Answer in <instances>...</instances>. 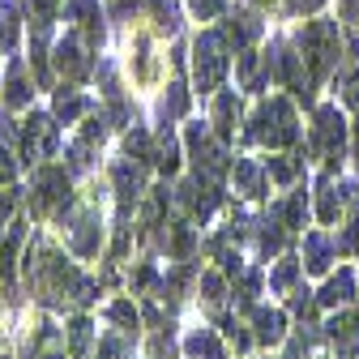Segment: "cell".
I'll use <instances>...</instances> for the list:
<instances>
[{
	"instance_id": "7",
	"label": "cell",
	"mask_w": 359,
	"mask_h": 359,
	"mask_svg": "<svg viewBox=\"0 0 359 359\" xmlns=\"http://www.w3.org/2000/svg\"><path fill=\"white\" fill-rule=\"evenodd\" d=\"M18 30H22L18 9L5 0V5H0V52H13V48H18Z\"/></svg>"
},
{
	"instance_id": "6",
	"label": "cell",
	"mask_w": 359,
	"mask_h": 359,
	"mask_svg": "<svg viewBox=\"0 0 359 359\" xmlns=\"http://www.w3.org/2000/svg\"><path fill=\"white\" fill-rule=\"evenodd\" d=\"M146 9H150L154 34H175V30H180V9H175V0H146Z\"/></svg>"
},
{
	"instance_id": "4",
	"label": "cell",
	"mask_w": 359,
	"mask_h": 359,
	"mask_svg": "<svg viewBox=\"0 0 359 359\" xmlns=\"http://www.w3.org/2000/svg\"><path fill=\"white\" fill-rule=\"evenodd\" d=\"M56 65H60V73L65 77H86V69H90V56H86V48H81V34H65L60 43H56Z\"/></svg>"
},
{
	"instance_id": "13",
	"label": "cell",
	"mask_w": 359,
	"mask_h": 359,
	"mask_svg": "<svg viewBox=\"0 0 359 359\" xmlns=\"http://www.w3.org/2000/svg\"><path fill=\"white\" fill-rule=\"evenodd\" d=\"M252 5H274V0H252Z\"/></svg>"
},
{
	"instance_id": "2",
	"label": "cell",
	"mask_w": 359,
	"mask_h": 359,
	"mask_svg": "<svg viewBox=\"0 0 359 359\" xmlns=\"http://www.w3.org/2000/svg\"><path fill=\"white\" fill-rule=\"evenodd\" d=\"M193 52H197V60H193V73H197V90L201 95H210V90H218V81L227 77V65H231V43H227V34L222 30H201L197 34V43H193Z\"/></svg>"
},
{
	"instance_id": "10",
	"label": "cell",
	"mask_w": 359,
	"mask_h": 359,
	"mask_svg": "<svg viewBox=\"0 0 359 359\" xmlns=\"http://www.w3.org/2000/svg\"><path fill=\"white\" fill-rule=\"evenodd\" d=\"M189 9L197 22H214V18L227 13V0H189Z\"/></svg>"
},
{
	"instance_id": "12",
	"label": "cell",
	"mask_w": 359,
	"mask_h": 359,
	"mask_svg": "<svg viewBox=\"0 0 359 359\" xmlns=\"http://www.w3.org/2000/svg\"><path fill=\"white\" fill-rule=\"evenodd\" d=\"M342 18L359 26V0H342Z\"/></svg>"
},
{
	"instance_id": "8",
	"label": "cell",
	"mask_w": 359,
	"mask_h": 359,
	"mask_svg": "<svg viewBox=\"0 0 359 359\" xmlns=\"http://www.w3.org/2000/svg\"><path fill=\"white\" fill-rule=\"evenodd\" d=\"M26 99H30L26 69H22V60H13V65H9V95H5V103H9V107H22Z\"/></svg>"
},
{
	"instance_id": "11",
	"label": "cell",
	"mask_w": 359,
	"mask_h": 359,
	"mask_svg": "<svg viewBox=\"0 0 359 359\" xmlns=\"http://www.w3.org/2000/svg\"><path fill=\"white\" fill-rule=\"evenodd\" d=\"M321 5H325V0H287V13H295V18L299 13H317Z\"/></svg>"
},
{
	"instance_id": "3",
	"label": "cell",
	"mask_w": 359,
	"mask_h": 359,
	"mask_svg": "<svg viewBox=\"0 0 359 359\" xmlns=\"http://www.w3.org/2000/svg\"><path fill=\"white\" fill-rule=\"evenodd\" d=\"M257 137L265 142H291L295 137V116H291V103L287 99H269L257 107Z\"/></svg>"
},
{
	"instance_id": "5",
	"label": "cell",
	"mask_w": 359,
	"mask_h": 359,
	"mask_svg": "<svg viewBox=\"0 0 359 359\" xmlns=\"http://www.w3.org/2000/svg\"><path fill=\"white\" fill-rule=\"evenodd\" d=\"M338 90L346 103H359V43H346V56L338 60Z\"/></svg>"
},
{
	"instance_id": "9",
	"label": "cell",
	"mask_w": 359,
	"mask_h": 359,
	"mask_svg": "<svg viewBox=\"0 0 359 359\" xmlns=\"http://www.w3.org/2000/svg\"><path fill=\"white\" fill-rule=\"evenodd\" d=\"M81 107H86V99L77 95V90H73V86H65V90H60V95H56V116H60L65 124H69V120H73V116H77Z\"/></svg>"
},
{
	"instance_id": "1",
	"label": "cell",
	"mask_w": 359,
	"mask_h": 359,
	"mask_svg": "<svg viewBox=\"0 0 359 359\" xmlns=\"http://www.w3.org/2000/svg\"><path fill=\"white\" fill-rule=\"evenodd\" d=\"M295 52H299V60H304L312 86H317V81H325V77L338 69V60H342V56H338V52H342V34H338V26H334L330 18L304 22V26L295 30Z\"/></svg>"
}]
</instances>
